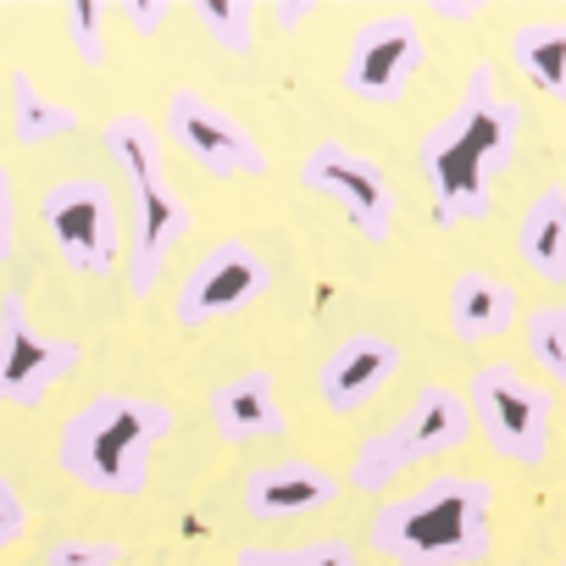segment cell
Listing matches in <instances>:
<instances>
[{"instance_id": "d4e9b609", "label": "cell", "mask_w": 566, "mask_h": 566, "mask_svg": "<svg viewBox=\"0 0 566 566\" xmlns=\"http://www.w3.org/2000/svg\"><path fill=\"white\" fill-rule=\"evenodd\" d=\"M45 566H123L117 538H56L45 549Z\"/></svg>"}, {"instance_id": "4dcf8cb0", "label": "cell", "mask_w": 566, "mask_h": 566, "mask_svg": "<svg viewBox=\"0 0 566 566\" xmlns=\"http://www.w3.org/2000/svg\"><path fill=\"white\" fill-rule=\"evenodd\" d=\"M560 566H566V555H560Z\"/></svg>"}, {"instance_id": "9c48e42d", "label": "cell", "mask_w": 566, "mask_h": 566, "mask_svg": "<svg viewBox=\"0 0 566 566\" xmlns=\"http://www.w3.org/2000/svg\"><path fill=\"white\" fill-rule=\"evenodd\" d=\"M301 184H306L312 195L334 200V206L356 222V233H361L367 244H384V239L395 233L400 195H395L389 172H384L373 156H361V150L339 145V139H323V145H312V156L301 161Z\"/></svg>"}, {"instance_id": "cb8c5ba5", "label": "cell", "mask_w": 566, "mask_h": 566, "mask_svg": "<svg viewBox=\"0 0 566 566\" xmlns=\"http://www.w3.org/2000/svg\"><path fill=\"white\" fill-rule=\"evenodd\" d=\"M106 7H95V0H73L67 7V34H73V51H78V62L84 67H101L106 62Z\"/></svg>"}, {"instance_id": "4316f807", "label": "cell", "mask_w": 566, "mask_h": 566, "mask_svg": "<svg viewBox=\"0 0 566 566\" xmlns=\"http://www.w3.org/2000/svg\"><path fill=\"white\" fill-rule=\"evenodd\" d=\"M12 250H18V195L7 167H0V261H12Z\"/></svg>"}, {"instance_id": "9a60e30c", "label": "cell", "mask_w": 566, "mask_h": 566, "mask_svg": "<svg viewBox=\"0 0 566 566\" xmlns=\"http://www.w3.org/2000/svg\"><path fill=\"white\" fill-rule=\"evenodd\" d=\"M211 422L228 444H255V439H283L290 433V417H283L277 400V378L266 367H250L239 378H228L211 395Z\"/></svg>"}, {"instance_id": "7a4b0ae2", "label": "cell", "mask_w": 566, "mask_h": 566, "mask_svg": "<svg viewBox=\"0 0 566 566\" xmlns=\"http://www.w3.org/2000/svg\"><path fill=\"white\" fill-rule=\"evenodd\" d=\"M367 544L389 566H478L494 549V483L489 478H428L373 511Z\"/></svg>"}, {"instance_id": "44dd1931", "label": "cell", "mask_w": 566, "mask_h": 566, "mask_svg": "<svg viewBox=\"0 0 566 566\" xmlns=\"http://www.w3.org/2000/svg\"><path fill=\"white\" fill-rule=\"evenodd\" d=\"M233 566H361L350 538H312V544H244Z\"/></svg>"}, {"instance_id": "d6986e66", "label": "cell", "mask_w": 566, "mask_h": 566, "mask_svg": "<svg viewBox=\"0 0 566 566\" xmlns=\"http://www.w3.org/2000/svg\"><path fill=\"white\" fill-rule=\"evenodd\" d=\"M101 145H106L112 167L123 172L128 195L161 178V134H156L150 117H139V112H117V117L101 128Z\"/></svg>"}, {"instance_id": "484cf974", "label": "cell", "mask_w": 566, "mask_h": 566, "mask_svg": "<svg viewBox=\"0 0 566 566\" xmlns=\"http://www.w3.org/2000/svg\"><path fill=\"white\" fill-rule=\"evenodd\" d=\"M23 533H29V505H23L12 478H0V555H7Z\"/></svg>"}, {"instance_id": "f546056e", "label": "cell", "mask_w": 566, "mask_h": 566, "mask_svg": "<svg viewBox=\"0 0 566 566\" xmlns=\"http://www.w3.org/2000/svg\"><path fill=\"white\" fill-rule=\"evenodd\" d=\"M483 7L472 0V7H444V0H433V18H444V23H467V18H478Z\"/></svg>"}, {"instance_id": "3957f363", "label": "cell", "mask_w": 566, "mask_h": 566, "mask_svg": "<svg viewBox=\"0 0 566 566\" xmlns=\"http://www.w3.org/2000/svg\"><path fill=\"white\" fill-rule=\"evenodd\" d=\"M172 406L150 400V395H90L56 439V467L78 483L95 489L106 500H139L150 489V467L156 450L172 433Z\"/></svg>"}, {"instance_id": "f1b7e54d", "label": "cell", "mask_w": 566, "mask_h": 566, "mask_svg": "<svg viewBox=\"0 0 566 566\" xmlns=\"http://www.w3.org/2000/svg\"><path fill=\"white\" fill-rule=\"evenodd\" d=\"M272 18H277V29H295V23H306V18H317V7H312V0H301V7H295V0H290V7H277Z\"/></svg>"}, {"instance_id": "83f0119b", "label": "cell", "mask_w": 566, "mask_h": 566, "mask_svg": "<svg viewBox=\"0 0 566 566\" xmlns=\"http://www.w3.org/2000/svg\"><path fill=\"white\" fill-rule=\"evenodd\" d=\"M167 18H172V0H156V7H134V0H123V23H128L139 40H150Z\"/></svg>"}, {"instance_id": "2e32d148", "label": "cell", "mask_w": 566, "mask_h": 566, "mask_svg": "<svg viewBox=\"0 0 566 566\" xmlns=\"http://www.w3.org/2000/svg\"><path fill=\"white\" fill-rule=\"evenodd\" d=\"M516 290L494 272H461L450 283V334L461 345H489L500 334H511L516 323Z\"/></svg>"}, {"instance_id": "52a82bcc", "label": "cell", "mask_w": 566, "mask_h": 566, "mask_svg": "<svg viewBox=\"0 0 566 566\" xmlns=\"http://www.w3.org/2000/svg\"><path fill=\"white\" fill-rule=\"evenodd\" d=\"M428 62V34L417 12H378L356 29L345 56V90L361 106H400Z\"/></svg>"}, {"instance_id": "7c38bea8", "label": "cell", "mask_w": 566, "mask_h": 566, "mask_svg": "<svg viewBox=\"0 0 566 566\" xmlns=\"http://www.w3.org/2000/svg\"><path fill=\"white\" fill-rule=\"evenodd\" d=\"M189 228H195V211L167 178L134 189V244H128V290L134 295L156 290L167 255L189 239Z\"/></svg>"}, {"instance_id": "e0dca14e", "label": "cell", "mask_w": 566, "mask_h": 566, "mask_svg": "<svg viewBox=\"0 0 566 566\" xmlns=\"http://www.w3.org/2000/svg\"><path fill=\"white\" fill-rule=\"evenodd\" d=\"M516 255L538 283H566V184H544L522 222H516Z\"/></svg>"}, {"instance_id": "7402d4cb", "label": "cell", "mask_w": 566, "mask_h": 566, "mask_svg": "<svg viewBox=\"0 0 566 566\" xmlns=\"http://www.w3.org/2000/svg\"><path fill=\"white\" fill-rule=\"evenodd\" d=\"M522 339H527L533 367H538L555 389H566V306H533V312L522 317Z\"/></svg>"}, {"instance_id": "603a6c76", "label": "cell", "mask_w": 566, "mask_h": 566, "mask_svg": "<svg viewBox=\"0 0 566 566\" xmlns=\"http://www.w3.org/2000/svg\"><path fill=\"white\" fill-rule=\"evenodd\" d=\"M195 23L228 51V56H244L250 51V34H255V7L250 0H195Z\"/></svg>"}, {"instance_id": "ba28073f", "label": "cell", "mask_w": 566, "mask_h": 566, "mask_svg": "<svg viewBox=\"0 0 566 566\" xmlns=\"http://www.w3.org/2000/svg\"><path fill=\"white\" fill-rule=\"evenodd\" d=\"M78 367H84V350L73 339H56V334L34 328L23 295L7 290V301H0V406L34 411Z\"/></svg>"}, {"instance_id": "6da1fadb", "label": "cell", "mask_w": 566, "mask_h": 566, "mask_svg": "<svg viewBox=\"0 0 566 566\" xmlns=\"http://www.w3.org/2000/svg\"><path fill=\"white\" fill-rule=\"evenodd\" d=\"M516 139H522V106L500 90V73L489 62H478L467 73L455 112L439 128H428L417 145V167H422V184L433 195L439 228H461V222L489 217L494 189L516 161Z\"/></svg>"}, {"instance_id": "4fadbf2b", "label": "cell", "mask_w": 566, "mask_h": 566, "mask_svg": "<svg viewBox=\"0 0 566 566\" xmlns=\"http://www.w3.org/2000/svg\"><path fill=\"white\" fill-rule=\"evenodd\" d=\"M400 373V345L384 334H345L323 367H317V395L334 417H350L378 400V389Z\"/></svg>"}, {"instance_id": "5bb4252c", "label": "cell", "mask_w": 566, "mask_h": 566, "mask_svg": "<svg viewBox=\"0 0 566 566\" xmlns=\"http://www.w3.org/2000/svg\"><path fill=\"white\" fill-rule=\"evenodd\" d=\"M339 478L317 461H266L244 478V511L261 522H290V516H312L323 505L339 500Z\"/></svg>"}, {"instance_id": "5b68a950", "label": "cell", "mask_w": 566, "mask_h": 566, "mask_svg": "<svg viewBox=\"0 0 566 566\" xmlns=\"http://www.w3.org/2000/svg\"><path fill=\"white\" fill-rule=\"evenodd\" d=\"M467 411L478 417L489 450L511 467H544L549 455V422H555V395L533 378H522L511 361H489L467 384Z\"/></svg>"}, {"instance_id": "277c9868", "label": "cell", "mask_w": 566, "mask_h": 566, "mask_svg": "<svg viewBox=\"0 0 566 566\" xmlns=\"http://www.w3.org/2000/svg\"><path fill=\"white\" fill-rule=\"evenodd\" d=\"M467 433H472L467 400H461L450 384H428V389L411 395V406L400 411L395 428L373 433V439L356 450V461H350V489L384 494V489H395V478H406L411 467L461 450Z\"/></svg>"}, {"instance_id": "8fae6325", "label": "cell", "mask_w": 566, "mask_h": 566, "mask_svg": "<svg viewBox=\"0 0 566 566\" xmlns=\"http://www.w3.org/2000/svg\"><path fill=\"white\" fill-rule=\"evenodd\" d=\"M167 134L211 178H261L266 172V150L255 145V134L233 112L206 101L200 90H172L167 95Z\"/></svg>"}, {"instance_id": "ffe728a7", "label": "cell", "mask_w": 566, "mask_h": 566, "mask_svg": "<svg viewBox=\"0 0 566 566\" xmlns=\"http://www.w3.org/2000/svg\"><path fill=\"white\" fill-rule=\"evenodd\" d=\"M73 128H78V112L62 106L56 95H45L29 67H12V139L18 145H51Z\"/></svg>"}, {"instance_id": "8992f818", "label": "cell", "mask_w": 566, "mask_h": 566, "mask_svg": "<svg viewBox=\"0 0 566 566\" xmlns=\"http://www.w3.org/2000/svg\"><path fill=\"white\" fill-rule=\"evenodd\" d=\"M45 233L78 277H106L117 266V189L106 178H62L40 195Z\"/></svg>"}, {"instance_id": "ac0fdd59", "label": "cell", "mask_w": 566, "mask_h": 566, "mask_svg": "<svg viewBox=\"0 0 566 566\" xmlns=\"http://www.w3.org/2000/svg\"><path fill=\"white\" fill-rule=\"evenodd\" d=\"M511 62L527 73L533 90H544L555 106H566V18H533L511 34Z\"/></svg>"}, {"instance_id": "30bf717a", "label": "cell", "mask_w": 566, "mask_h": 566, "mask_svg": "<svg viewBox=\"0 0 566 566\" xmlns=\"http://www.w3.org/2000/svg\"><path fill=\"white\" fill-rule=\"evenodd\" d=\"M272 290V266L255 244L244 239H222L211 244L178 283V301H172V317L184 334L206 328V323H222L233 312H244L250 301H261Z\"/></svg>"}]
</instances>
